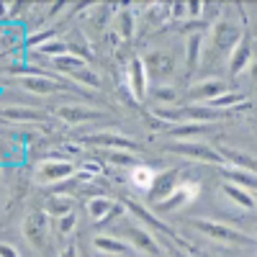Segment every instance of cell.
Listing matches in <instances>:
<instances>
[{
	"label": "cell",
	"instance_id": "obj_1",
	"mask_svg": "<svg viewBox=\"0 0 257 257\" xmlns=\"http://www.w3.org/2000/svg\"><path fill=\"white\" fill-rule=\"evenodd\" d=\"M188 224L196 229V231L206 234V237L213 239V242H226V244H254V239L249 237V234H244V231H239V229H231V226H226V224H221V221H211V219H188Z\"/></svg>",
	"mask_w": 257,
	"mask_h": 257
},
{
	"label": "cell",
	"instance_id": "obj_2",
	"mask_svg": "<svg viewBox=\"0 0 257 257\" xmlns=\"http://www.w3.org/2000/svg\"><path fill=\"white\" fill-rule=\"evenodd\" d=\"M239 26L229 24V21H219L216 26H213V31L206 36L208 39V49H206V64L213 62V57H216L219 52H229L239 44Z\"/></svg>",
	"mask_w": 257,
	"mask_h": 257
},
{
	"label": "cell",
	"instance_id": "obj_3",
	"mask_svg": "<svg viewBox=\"0 0 257 257\" xmlns=\"http://www.w3.org/2000/svg\"><path fill=\"white\" fill-rule=\"evenodd\" d=\"M167 152L173 155H183L188 160H198V162H208V165H224V157L216 147H208L201 142H173L167 144Z\"/></svg>",
	"mask_w": 257,
	"mask_h": 257
},
{
	"label": "cell",
	"instance_id": "obj_4",
	"mask_svg": "<svg viewBox=\"0 0 257 257\" xmlns=\"http://www.w3.org/2000/svg\"><path fill=\"white\" fill-rule=\"evenodd\" d=\"M77 173V167L67 160H44L36 167V183L39 185H57L64 183Z\"/></svg>",
	"mask_w": 257,
	"mask_h": 257
},
{
	"label": "cell",
	"instance_id": "obj_5",
	"mask_svg": "<svg viewBox=\"0 0 257 257\" xmlns=\"http://www.w3.org/2000/svg\"><path fill=\"white\" fill-rule=\"evenodd\" d=\"M24 237L36 249H44L49 239V213L47 211H31L24 219Z\"/></svg>",
	"mask_w": 257,
	"mask_h": 257
},
{
	"label": "cell",
	"instance_id": "obj_6",
	"mask_svg": "<svg viewBox=\"0 0 257 257\" xmlns=\"http://www.w3.org/2000/svg\"><path fill=\"white\" fill-rule=\"evenodd\" d=\"M18 85L29 93L36 95H54V93H64L67 85H64L59 77H49V75H31V77H21Z\"/></svg>",
	"mask_w": 257,
	"mask_h": 257
},
{
	"label": "cell",
	"instance_id": "obj_7",
	"mask_svg": "<svg viewBox=\"0 0 257 257\" xmlns=\"http://www.w3.org/2000/svg\"><path fill=\"white\" fill-rule=\"evenodd\" d=\"M54 116L62 118V121H67V123H88V121H100V118H105L103 111L88 108V105H77V103L59 105V108H54Z\"/></svg>",
	"mask_w": 257,
	"mask_h": 257
},
{
	"label": "cell",
	"instance_id": "obj_8",
	"mask_svg": "<svg viewBox=\"0 0 257 257\" xmlns=\"http://www.w3.org/2000/svg\"><path fill=\"white\" fill-rule=\"evenodd\" d=\"M178 178H180V170H178V167H170V170H165V173H160V175L155 178L152 190H149V201H152V203L165 201L170 193L178 188Z\"/></svg>",
	"mask_w": 257,
	"mask_h": 257
},
{
	"label": "cell",
	"instance_id": "obj_9",
	"mask_svg": "<svg viewBox=\"0 0 257 257\" xmlns=\"http://www.w3.org/2000/svg\"><path fill=\"white\" fill-rule=\"evenodd\" d=\"M126 237L132 239V247L137 252H142V254H149V257H160L162 254V249L155 242V237L147 229H142V226H128L126 229Z\"/></svg>",
	"mask_w": 257,
	"mask_h": 257
},
{
	"label": "cell",
	"instance_id": "obj_10",
	"mask_svg": "<svg viewBox=\"0 0 257 257\" xmlns=\"http://www.w3.org/2000/svg\"><path fill=\"white\" fill-rule=\"evenodd\" d=\"M196 193H198V185H196V183H180V188H175L165 201H160V203H155V206H157V211L170 213V211H175V208L185 206L193 196H196Z\"/></svg>",
	"mask_w": 257,
	"mask_h": 257
},
{
	"label": "cell",
	"instance_id": "obj_11",
	"mask_svg": "<svg viewBox=\"0 0 257 257\" xmlns=\"http://www.w3.org/2000/svg\"><path fill=\"white\" fill-rule=\"evenodd\" d=\"M85 144H90V147H100V149H123V152H134L137 144L132 139H126V137H118V134H90V137H85L82 139Z\"/></svg>",
	"mask_w": 257,
	"mask_h": 257
},
{
	"label": "cell",
	"instance_id": "obj_12",
	"mask_svg": "<svg viewBox=\"0 0 257 257\" xmlns=\"http://www.w3.org/2000/svg\"><path fill=\"white\" fill-rule=\"evenodd\" d=\"M144 67H147L149 77H170L175 62H173V57L165 54V52H149L144 57Z\"/></svg>",
	"mask_w": 257,
	"mask_h": 257
},
{
	"label": "cell",
	"instance_id": "obj_13",
	"mask_svg": "<svg viewBox=\"0 0 257 257\" xmlns=\"http://www.w3.org/2000/svg\"><path fill=\"white\" fill-rule=\"evenodd\" d=\"M147 67H144V59L134 57L132 62H128V88H132L134 98L142 100L144 93H147Z\"/></svg>",
	"mask_w": 257,
	"mask_h": 257
},
{
	"label": "cell",
	"instance_id": "obj_14",
	"mask_svg": "<svg viewBox=\"0 0 257 257\" xmlns=\"http://www.w3.org/2000/svg\"><path fill=\"white\" fill-rule=\"evenodd\" d=\"M224 93H229V85L224 80H208V82H201V85H193L188 90V98L193 100H213V98H221Z\"/></svg>",
	"mask_w": 257,
	"mask_h": 257
},
{
	"label": "cell",
	"instance_id": "obj_15",
	"mask_svg": "<svg viewBox=\"0 0 257 257\" xmlns=\"http://www.w3.org/2000/svg\"><path fill=\"white\" fill-rule=\"evenodd\" d=\"M123 203H126V208L128 211H132L134 213V216L139 219V221H144L147 226H152V229H160L162 234H167V237H173V239H178V234L173 231V229H170L167 224H162V221H157V216H155V213H149L144 206H139L137 201H132V198H123ZM178 242H183V239H178Z\"/></svg>",
	"mask_w": 257,
	"mask_h": 257
},
{
	"label": "cell",
	"instance_id": "obj_16",
	"mask_svg": "<svg viewBox=\"0 0 257 257\" xmlns=\"http://www.w3.org/2000/svg\"><path fill=\"white\" fill-rule=\"evenodd\" d=\"M93 244H95L98 252H105V254H123V257H134V254H139L132 244L121 242L118 237H105V234H98V237L93 239Z\"/></svg>",
	"mask_w": 257,
	"mask_h": 257
},
{
	"label": "cell",
	"instance_id": "obj_17",
	"mask_svg": "<svg viewBox=\"0 0 257 257\" xmlns=\"http://www.w3.org/2000/svg\"><path fill=\"white\" fill-rule=\"evenodd\" d=\"M3 118L6 121H21V123H36V121H44L47 113L39 111V108H26V105H6Z\"/></svg>",
	"mask_w": 257,
	"mask_h": 257
},
{
	"label": "cell",
	"instance_id": "obj_18",
	"mask_svg": "<svg viewBox=\"0 0 257 257\" xmlns=\"http://www.w3.org/2000/svg\"><path fill=\"white\" fill-rule=\"evenodd\" d=\"M219 152L224 157V162H229L231 167H237V170H247V173H254L257 175V162L252 155L247 152H239V149H231V147H219Z\"/></svg>",
	"mask_w": 257,
	"mask_h": 257
},
{
	"label": "cell",
	"instance_id": "obj_19",
	"mask_svg": "<svg viewBox=\"0 0 257 257\" xmlns=\"http://www.w3.org/2000/svg\"><path fill=\"white\" fill-rule=\"evenodd\" d=\"M180 108H183L185 121H198V123H211V121H216V118L224 116V111H216V108H211V105H198V103L180 105Z\"/></svg>",
	"mask_w": 257,
	"mask_h": 257
},
{
	"label": "cell",
	"instance_id": "obj_20",
	"mask_svg": "<svg viewBox=\"0 0 257 257\" xmlns=\"http://www.w3.org/2000/svg\"><path fill=\"white\" fill-rule=\"evenodd\" d=\"M201 47H203V34L193 31L188 36V59H185V77H193V72L201 64Z\"/></svg>",
	"mask_w": 257,
	"mask_h": 257
},
{
	"label": "cell",
	"instance_id": "obj_21",
	"mask_svg": "<svg viewBox=\"0 0 257 257\" xmlns=\"http://www.w3.org/2000/svg\"><path fill=\"white\" fill-rule=\"evenodd\" d=\"M249 57H252V49H249V41L242 39L237 47L229 52V75H239L247 64H249Z\"/></svg>",
	"mask_w": 257,
	"mask_h": 257
},
{
	"label": "cell",
	"instance_id": "obj_22",
	"mask_svg": "<svg viewBox=\"0 0 257 257\" xmlns=\"http://www.w3.org/2000/svg\"><path fill=\"white\" fill-rule=\"evenodd\" d=\"M221 193H224L226 198H231L237 206L247 208V211H252V208L257 206V201L252 198V193L244 190V188H239V185H234V183H224V185H221Z\"/></svg>",
	"mask_w": 257,
	"mask_h": 257
},
{
	"label": "cell",
	"instance_id": "obj_23",
	"mask_svg": "<svg viewBox=\"0 0 257 257\" xmlns=\"http://www.w3.org/2000/svg\"><path fill=\"white\" fill-rule=\"evenodd\" d=\"M211 123H198V121H185V123H180V126H173L170 128V137L173 139H188V137H201V134H206V132H211Z\"/></svg>",
	"mask_w": 257,
	"mask_h": 257
},
{
	"label": "cell",
	"instance_id": "obj_24",
	"mask_svg": "<svg viewBox=\"0 0 257 257\" xmlns=\"http://www.w3.org/2000/svg\"><path fill=\"white\" fill-rule=\"evenodd\" d=\"M113 206H116V203H113L111 198H105V196H93L85 208H88V216H90L93 221H103V219L113 211Z\"/></svg>",
	"mask_w": 257,
	"mask_h": 257
},
{
	"label": "cell",
	"instance_id": "obj_25",
	"mask_svg": "<svg viewBox=\"0 0 257 257\" xmlns=\"http://www.w3.org/2000/svg\"><path fill=\"white\" fill-rule=\"evenodd\" d=\"M224 178L229 180V183H234V185H239V188H252V190H257V175L254 173H247V170H237V167H229V170H224Z\"/></svg>",
	"mask_w": 257,
	"mask_h": 257
},
{
	"label": "cell",
	"instance_id": "obj_26",
	"mask_svg": "<svg viewBox=\"0 0 257 257\" xmlns=\"http://www.w3.org/2000/svg\"><path fill=\"white\" fill-rule=\"evenodd\" d=\"M44 211L49 213V216H54V219H62V216H67V213H72V198H67V196H52V198H47Z\"/></svg>",
	"mask_w": 257,
	"mask_h": 257
},
{
	"label": "cell",
	"instance_id": "obj_27",
	"mask_svg": "<svg viewBox=\"0 0 257 257\" xmlns=\"http://www.w3.org/2000/svg\"><path fill=\"white\" fill-rule=\"evenodd\" d=\"M82 67H88V62H85L82 57H75V54H64V57H54V70H59L62 75H72Z\"/></svg>",
	"mask_w": 257,
	"mask_h": 257
},
{
	"label": "cell",
	"instance_id": "obj_28",
	"mask_svg": "<svg viewBox=\"0 0 257 257\" xmlns=\"http://www.w3.org/2000/svg\"><path fill=\"white\" fill-rule=\"evenodd\" d=\"M155 178H157V173L152 167H147V165H139V167H134V173H132V180H134V185L139 188V190H152V185H155Z\"/></svg>",
	"mask_w": 257,
	"mask_h": 257
},
{
	"label": "cell",
	"instance_id": "obj_29",
	"mask_svg": "<svg viewBox=\"0 0 257 257\" xmlns=\"http://www.w3.org/2000/svg\"><path fill=\"white\" fill-rule=\"evenodd\" d=\"M244 100V95L242 93H237V90H229V93H224L221 98H213V100H208L206 105H211V108H216V111H224V108H234V105H239Z\"/></svg>",
	"mask_w": 257,
	"mask_h": 257
},
{
	"label": "cell",
	"instance_id": "obj_30",
	"mask_svg": "<svg viewBox=\"0 0 257 257\" xmlns=\"http://www.w3.org/2000/svg\"><path fill=\"white\" fill-rule=\"evenodd\" d=\"M70 80H72L75 85H85V88H100V77H98L93 70H88V67H82V70L72 72Z\"/></svg>",
	"mask_w": 257,
	"mask_h": 257
},
{
	"label": "cell",
	"instance_id": "obj_31",
	"mask_svg": "<svg viewBox=\"0 0 257 257\" xmlns=\"http://www.w3.org/2000/svg\"><path fill=\"white\" fill-rule=\"evenodd\" d=\"M39 52H41V54H57V57H64V54H70V44H67V41L54 39V41H49V44L41 47Z\"/></svg>",
	"mask_w": 257,
	"mask_h": 257
},
{
	"label": "cell",
	"instance_id": "obj_32",
	"mask_svg": "<svg viewBox=\"0 0 257 257\" xmlns=\"http://www.w3.org/2000/svg\"><path fill=\"white\" fill-rule=\"evenodd\" d=\"M75 226H77V216H75V211H72V213H67V216H62V219H57V234H62V237H67V234H70Z\"/></svg>",
	"mask_w": 257,
	"mask_h": 257
},
{
	"label": "cell",
	"instance_id": "obj_33",
	"mask_svg": "<svg viewBox=\"0 0 257 257\" xmlns=\"http://www.w3.org/2000/svg\"><path fill=\"white\" fill-rule=\"evenodd\" d=\"M105 160L113 162V165H132L134 162L132 152H123V149H111V152H105Z\"/></svg>",
	"mask_w": 257,
	"mask_h": 257
},
{
	"label": "cell",
	"instance_id": "obj_34",
	"mask_svg": "<svg viewBox=\"0 0 257 257\" xmlns=\"http://www.w3.org/2000/svg\"><path fill=\"white\" fill-rule=\"evenodd\" d=\"M118 21H121L123 39H132V36H134V16L128 13V11H121V13H118Z\"/></svg>",
	"mask_w": 257,
	"mask_h": 257
},
{
	"label": "cell",
	"instance_id": "obj_35",
	"mask_svg": "<svg viewBox=\"0 0 257 257\" xmlns=\"http://www.w3.org/2000/svg\"><path fill=\"white\" fill-rule=\"evenodd\" d=\"M155 98H157V103H175L178 90L175 88H165V85L160 88V85H157V88H155Z\"/></svg>",
	"mask_w": 257,
	"mask_h": 257
},
{
	"label": "cell",
	"instance_id": "obj_36",
	"mask_svg": "<svg viewBox=\"0 0 257 257\" xmlns=\"http://www.w3.org/2000/svg\"><path fill=\"white\" fill-rule=\"evenodd\" d=\"M203 3H198V0H193V3H188V18H198L203 13Z\"/></svg>",
	"mask_w": 257,
	"mask_h": 257
},
{
	"label": "cell",
	"instance_id": "obj_37",
	"mask_svg": "<svg viewBox=\"0 0 257 257\" xmlns=\"http://www.w3.org/2000/svg\"><path fill=\"white\" fill-rule=\"evenodd\" d=\"M121 213H123V206H113V211H111V213H108V216H105L103 221H98V226H108V224H111L116 216H121Z\"/></svg>",
	"mask_w": 257,
	"mask_h": 257
},
{
	"label": "cell",
	"instance_id": "obj_38",
	"mask_svg": "<svg viewBox=\"0 0 257 257\" xmlns=\"http://www.w3.org/2000/svg\"><path fill=\"white\" fill-rule=\"evenodd\" d=\"M59 257H80V252H77V247L75 244H67L62 252H59Z\"/></svg>",
	"mask_w": 257,
	"mask_h": 257
},
{
	"label": "cell",
	"instance_id": "obj_39",
	"mask_svg": "<svg viewBox=\"0 0 257 257\" xmlns=\"http://www.w3.org/2000/svg\"><path fill=\"white\" fill-rule=\"evenodd\" d=\"M0 254H3V257H21V254H18V252H16V249H13L11 244H3V249H0Z\"/></svg>",
	"mask_w": 257,
	"mask_h": 257
},
{
	"label": "cell",
	"instance_id": "obj_40",
	"mask_svg": "<svg viewBox=\"0 0 257 257\" xmlns=\"http://www.w3.org/2000/svg\"><path fill=\"white\" fill-rule=\"evenodd\" d=\"M167 252H170V257H185V254H183V252H180L178 247H170Z\"/></svg>",
	"mask_w": 257,
	"mask_h": 257
},
{
	"label": "cell",
	"instance_id": "obj_41",
	"mask_svg": "<svg viewBox=\"0 0 257 257\" xmlns=\"http://www.w3.org/2000/svg\"><path fill=\"white\" fill-rule=\"evenodd\" d=\"M249 75H252V77L257 80V64H252V70H249Z\"/></svg>",
	"mask_w": 257,
	"mask_h": 257
},
{
	"label": "cell",
	"instance_id": "obj_42",
	"mask_svg": "<svg viewBox=\"0 0 257 257\" xmlns=\"http://www.w3.org/2000/svg\"><path fill=\"white\" fill-rule=\"evenodd\" d=\"M254 234H257V226H254Z\"/></svg>",
	"mask_w": 257,
	"mask_h": 257
},
{
	"label": "cell",
	"instance_id": "obj_43",
	"mask_svg": "<svg viewBox=\"0 0 257 257\" xmlns=\"http://www.w3.org/2000/svg\"><path fill=\"white\" fill-rule=\"evenodd\" d=\"M254 201H257V198H254Z\"/></svg>",
	"mask_w": 257,
	"mask_h": 257
}]
</instances>
